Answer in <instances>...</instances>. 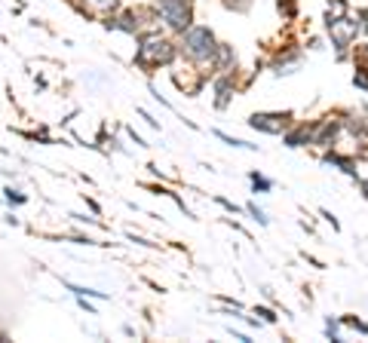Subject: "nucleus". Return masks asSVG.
<instances>
[{
  "instance_id": "7c9ffc66",
  "label": "nucleus",
  "mask_w": 368,
  "mask_h": 343,
  "mask_svg": "<svg viewBox=\"0 0 368 343\" xmlns=\"http://www.w3.org/2000/svg\"><path fill=\"white\" fill-rule=\"evenodd\" d=\"M77 304H80V309H86L89 316H96V307L89 304V297H86V295H77Z\"/></svg>"
},
{
  "instance_id": "9d476101",
  "label": "nucleus",
  "mask_w": 368,
  "mask_h": 343,
  "mask_svg": "<svg viewBox=\"0 0 368 343\" xmlns=\"http://www.w3.org/2000/svg\"><path fill=\"white\" fill-rule=\"evenodd\" d=\"M322 166H331V169H341L347 178L359 181V156L356 154H344V150L331 147V150H322Z\"/></svg>"
},
{
  "instance_id": "7ed1b4c3",
  "label": "nucleus",
  "mask_w": 368,
  "mask_h": 343,
  "mask_svg": "<svg viewBox=\"0 0 368 343\" xmlns=\"http://www.w3.org/2000/svg\"><path fill=\"white\" fill-rule=\"evenodd\" d=\"M322 25H325V34H329L331 46H334V58H338V62H350V46L362 37L356 13H347V15L325 13L322 15Z\"/></svg>"
},
{
  "instance_id": "393cba45",
  "label": "nucleus",
  "mask_w": 368,
  "mask_h": 343,
  "mask_svg": "<svg viewBox=\"0 0 368 343\" xmlns=\"http://www.w3.org/2000/svg\"><path fill=\"white\" fill-rule=\"evenodd\" d=\"M4 199L10 206H25V203H28V196L19 194V190H13V187H4Z\"/></svg>"
},
{
  "instance_id": "f3484780",
  "label": "nucleus",
  "mask_w": 368,
  "mask_h": 343,
  "mask_svg": "<svg viewBox=\"0 0 368 343\" xmlns=\"http://www.w3.org/2000/svg\"><path fill=\"white\" fill-rule=\"evenodd\" d=\"M249 181H252V190H255V194H270V190H273V181L264 178L261 172H249Z\"/></svg>"
},
{
  "instance_id": "4468645a",
  "label": "nucleus",
  "mask_w": 368,
  "mask_h": 343,
  "mask_svg": "<svg viewBox=\"0 0 368 343\" xmlns=\"http://www.w3.org/2000/svg\"><path fill=\"white\" fill-rule=\"evenodd\" d=\"M276 13L286 25H295L301 19V4L298 0H276Z\"/></svg>"
},
{
  "instance_id": "f03ea898",
  "label": "nucleus",
  "mask_w": 368,
  "mask_h": 343,
  "mask_svg": "<svg viewBox=\"0 0 368 343\" xmlns=\"http://www.w3.org/2000/svg\"><path fill=\"white\" fill-rule=\"evenodd\" d=\"M178 49H181V58H188V62H194L203 71L212 74V58L218 53V37H215V31L209 25L194 22L184 34H178Z\"/></svg>"
},
{
  "instance_id": "6e6552de",
  "label": "nucleus",
  "mask_w": 368,
  "mask_h": 343,
  "mask_svg": "<svg viewBox=\"0 0 368 343\" xmlns=\"http://www.w3.org/2000/svg\"><path fill=\"white\" fill-rule=\"evenodd\" d=\"M301 58H304L301 46L298 43H286V46L276 49L267 65H270V71L276 74V77H289V74H295L301 68Z\"/></svg>"
},
{
  "instance_id": "2eb2a0df",
  "label": "nucleus",
  "mask_w": 368,
  "mask_h": 343,
  "mask_svg": "<svg viewBox=\"0 0 368 343\" xmlns=\"http://www.w3.org/2000/svg\"><path fill=\"white\" fill-rule=\"evenodd\" d=\"M350 62H353V71H368V40L350 46Z\"/></svg>"
},
{
  "instance_id": "4be33fe9",
  "label": "nucleus",
  "mask_w": 368,
  "mask_h": 343,
  "mask_svg": "<svg viewBox=\"0 0 368 343\" xmlns=\"http://www.w3.org/2000/svg\"><path fill=\"white\" fill-rule=\"evenodd\" d=\"M325 337L334 340V343H341V319H325Z\"/></svg>"
},
{
  "instance_id": "4c0bfd02",
  "label": "nucleus",
  "mask_w": 368,
  "mask_h": 343,
  "mask_svg": "<svg viewBox=\"0 0 368 343\" xmlns=\"http://www.w3.org/2000/svg\"><path fill=\"white\" fill-rule=\"evenodd\" d=\"M0 340H10V334H6V331H0Z\"/></svg>"
},
{
  "instance_id": "c756f323",
  "label": "nucleus",
  "mask_w": 368,
  "mask_h": 343,
  "mask_svg": "<svg viewBox=\"0 0 368 343\" xmlns=\"http://www.w3.org/2000/svg\"><path fill=\"white\" fill-rule=\"evenodd\" d=\"M138 116H141V120H145V123H147V126H150V129H160V123H157V120H154V116H150V114L145 111V107H138Z\"/></svg>"
},
{
  "instance_id": "dca6fc26",
  "label": "nucleus",
  "mask_w": 368,
  "mask_h": 343,
  "mask_svg": "<svg viewBox=\"0 0 368 343\" xmlns=\"http://www.w3.org/2000/svg\"><path fill=\"white\" fill-rule=\"evenodd\" d=\"M221 6L228 13H237V15H249L255 6V0H221Z\"/></svg>"
},
{
  "instance_id": "f8f14e48",
  "label": "nucleus",
  "mask_w": 368,
  "mask_h": 343,
  "mask_svg": "<svg viewBox=\"0 0 368 343\" xmlns=\"http://www.w3.org/2000/svg\"><path fill=\"white\" fill-rule=\"evenodd\" d=\"M310 138H313V120H295L286 132H282V144L291 147V150L310 147Z\"/></svg>"
},
{
  "instance_id": "e433bc0d",
  "label": "nucleus",
  "mask_w": 368,
  "mask_h": 343,
  "mask_svg": "<svg viewBox=\"0 0 368 343\" xmlns=\"http://www.w3.org/2000/svg\"><path fill=\"white\" fill-rule=\"evenodd\" d=\"M359 190H362V196H365V203H368V178H359Z\"/></svg>"
},
{
  "instance_id": "412c9836",
  "label": "nucleus",
  "mask_w": 368,
  "mask_h": 343,
  "mask_svg": "<svg viewBox=\"0 0 368 343\" xmlns=\"http://www.w3.org/2000/svg\"><path fill=\"white\" fill-rule=\"evenodd\" d=\"M252 313H255V319H258V322H267V325H276V322H280V316H276L270 307H255Z\"/></svg>"
},
{
  "instance_id": "cd10ccee",
  "label": "nucleus",
  "mask_w": 368,
  "mask_h": 343,
  "mask_svg": "<svg viewBox=\"0 0 368 343\" xmlns=\"http://www.w3.org/2000/svg\"><path fill=\"white\" fill-rule=\"evenodd\" d=\"M353 86L368 92V71H353Z\"/></svg>"
},
{
  "instance_id": "f704fd0d",
  "label": "nucleus",
  "mask_w": 368,
  "mask_h": 343,
  "mask_svg": "<svg viewBox=\"0 0 368 343\" xmlns=\"http://www.w3.org/2000/svg\"><path fill=\"white\" fill-rule=\"evenodd\" d=\"M83 196H86V194H83ZM86 206H89V208H92V212H96V215L102 212V206H98V203H96V199H92V196H86Z\"/></svg>"
},
{
  "instance_id": "c85d7f7f",
  "label": "nucleus",
  "mask_w": 368,
  "mask_h": 343,
  "mask_svg": "<svg viewBox=\"0 0 368 343\" xmlns=\"http://www.w3.org/2000/svg\"><path fill=\"white\" fill-rule=\"evenodd\" d=\"M68 217H74V221H77V224H92V227H98V217H89V215H77V212H74V215H68Z\"/></svg>"
},
{
  "instance_id": "b1692460",
  "label": "nucleus",
  "mask_w": 368,
  "mask_h": 343,
  "mask_svg": "<svg viewBox=\"0 0 368 343\" xmlns=\"http://www.w3.org/2000/svg\"><path fill=\"white\" fill-rule=\"evenodd\" d=\"M246 212L255 217L258 224H261V227H267V224H270V217H267V212L264 208H258V203H246Z\"/></svg>"
},
{
  "instance_id": "a878e982",
  "label": "nucleus",
  "mask_w": 368,
  "mask_h": 343,
  "mask_svg": "<svg viewBox=\"0 0 368 343\" xmlns=\"http://www.w3.org/2000/svg\"><path fill=\"white\" fill-rule=\"evenodd\" d=\"M215 206H221V208H224V212H228L230 217H233V215H239V212H242V208H239L237 203H230V199H224V196H215Z\"/></svg>"
},
{
  "instance_id": "aec40b11",
  "label": "nucleus",
  "mask_w": 368,
  "mask_h": 343,
  "mask_svg": "<svg viewBox=\"0 0 368 343\" xmlns=\"http://www.w3.org/2000/svg\"><path fill=\"white\" fill-rule=\"evenodd\" d=\"M341 325H347V328H353V331H359V334H368V322H362V319H359V316H353V313L341 316Z\"/></svg>"
},
{
  "instance_id": "f257e3e1",
  "label": "nucleus",
  "mask_w": 368,
  "mask_h": 343,
  "mask_svg": "<svg viewBox=\"0 0 368 343\" xmlns=\"http://www.w3.org/2000/svg\"><path fill=\"white\" fill-rule=\"evenodd\" d=\"M178 58H181V49H178V37L175 34H163L160 28H154V31H141L136 37L132 65L145 77H154L160 68H172Z\"/></svg>"
},
{
  "instance_id": "ddd939ff",
  "label": "nucleus",
  "mask_w": 368,
  "mask_h": 343,
  "mask_svg": "<svg viewBox=\"0 0 368 343\" xmlns=\"http://www.w3.org/2000/svg\"><path fill=\"white\" fill-rule=\"evenodd\" d=\"M233 68H237V49H233V43L218 40V53L212 58V74H228Z\"/></svg>"
},
{
  "instance_id": "473e14b6",
  "label": "nucleus",
  "mask_w": 368,
  "mask_h": 343,
  "mask_svg": "<svg viewBox=\"0 0 368 343\" xmlns=\"http://www.w3.org/2000/svg\"><path fill=\"white\" fill-rule=\"evenodd\" d=\"M322 217H325V221L331 224V230H341V221H338V217H334L331 212H325V208H322Z\"/></svg>"
},
{
  "instance_id": "bb28decb",
  "label": "nucleus",
  "mask_w": 368,
  "mask_h": 343,
  "mask_svg": "<svg viewBox=\"0 0 368 343\" xmlns=\"http://www.w3.org/2000/svg\"><path fill=\"white\" fill-rule=\"evenodd\" d=\"M356 19H359V31H362V37H368V6H359Z\"/></svg>"
},
{
  "instance_id": "39448f33",
  "label": "nucleus",
  "mask_w": 368,
  "mask_h": 343,
  "mask_svg": "<svg viewBox=\"0 0 368 343\" xmlns=\"http://www.w3.org/2000/svg\"><path fill=\"white\" fill-rule=\"evenodd\" d=\"M169 80H172V86L184 92V95H199V92L206 89V83H209V71H203L199 65L194 62H188V58H178V62L169 68Z\"/></svg>"
},
{
  "instance_id": "1a4fd4ad",
  "label": "nucleus",
  "mask_w": 368,
  "mask_h": 343,
  "mask_svg": "<svg viewBox=\"0 0 368 343\" xmlns=\"http://www.w3.org/2000/svg\"><path fill=\"white\" fill-rule=\"evenodd\" d=\"M341 126H344V135H350L356 144H365L368 141V114L356 111V107H341Z\"/></svg>"
},
{
  "instance_id": "2f4dec72",
  "label": "nucleus",
  "mask_w": 368,
  "mask_h": 343,
  "mask_svg": "<svg viewBox=\"0 0 368 343\" xmlns=\"http://www.w3.org/2000/svg\"><path fill=\"white\" fill-rule=\"evenodd\" d=\"M129 138H132V144H136V147H147V141L141 138V135H138L136 129H129Z\"/></svg>"
},
{
  "instance_id": "0eeeda50",
  "label": "nucleus",
  "mask_w": 368,
  "mask_h": 343,
  "mask_svg": "<svg viewBox=\"0 0 368 343\" xmlns=\"http://www.w3.org/2000/svg\"><path fill=\"white\" fill-rule=\"evenodd\" d=\"M291 123H295V114L291 111H255L249 116V126L261 135H282Z\"/></svg>"
},
{
  "instance_id": "9b49d317",
  "label": "nucleus",
  "mask_w": 368,
  "mask_h": 343,
  "mask_svg": "<svg viewBox=\"0 0 368 343\" xmlns=\"http://www.w3.org/2000/svg\"><path fill=\"white\" fill-rule=\"evenodd\" d=\"M74 10H77L80 15H86V19L102 22V19H107V15L123 10V0H80Z\"/></svg>"
},
{
  "instance_id": "72a5a7b5",
  "label": "nucleus",
  "mask_w": 368,
  "mask_h": 343,
  "mask_svg": "<svg viewBox=\"0 0 368 343\" xmlns=\"http://www.w3.org/2000/svg\"><path fill=\"white\" fill-rule=\"evenodd\" d=\"M304 46H307V49H322V40L310 34V37H307V40H304Z\"/></svg>"
},
{
  "instance_id": "58836bf2",
  "label": "nucleus",
  "mask_w": 368,
  "mask_h": 343,
  "mask_svg": "<svg viewBox=\"0 0 368 343\" xmlns=\"http://www.w3.org/2000/svg\"><path fill=\"white\" fill-rule=\"evenodd\" d=\"M147 4H157V0H147Z\"/></svg>"
},
{
  "instance_id": "c9c22d12",
  "label": "nucleus",
  "mask_w": 368,
  "mask_h": 343,
  "mask_svg": "<svg viewBox=\"0 0 368 343\" xmlns=\"http://www.w3.org/2000/svg\"><path fill=\"white\" fill-rule=\"evenodd\" d=\"M230 334H233V340H242V343H249V340H252L246 331H230Z\"/></svg>"
},
{
  "instance_id": "a211bd4d",
  "label": "nucleus",
  "mask_w": 368,
  "mask_h": 343,
  "mask_svg": "<svg viewBox=\"0 0 368 343\" xmlns=\"http://www.w3.org/2000/svg\"><path fill=\"white\" fill-rule=\"evenodd\" d=\"M212 135H215V138H221L224 144H230V147H242V150H258V144H249V141H242V138H233V135H228V132H221V129H215Z\"/></svg>"
},
{
  "instance_id": "20e7f679",
  "label": "nucleus",
  "mask_w": 368,
  "mask_h": 343,
  "mask_svg": "<svg viewBox=\"0 0 368 343\" xmlns=\"http://www.w3.org/2000/svg\"><path fill=\"white\" fill-rule=\"evenodd\" d=\"M157 15L169 34H184L197 22V4L194 0H157Z\"/></svg>"
},
{
  "instance_id": "423d86ee",
  "label": "nucleus",
  "mask_w": 368,
  "mask_h": 343,
  "mask_svg": "<svg viewBox=\"0 0 368 343\" xmlns=\"http://www.w3.org/2000/svg\"><path fill=\"white\" fill-rule=\"evenodd\" d=\"M341 135H344V126H341L338 111H334V114H322V116H316V120H313L310 147H316V150H331V147H338Z\"/></svg>"
},
{
  "instance_id": "6ab92c4d",
  "label": "nucleus",
  "mask_w": 368,
  "mask_h": 343,
  "mask_svg": "<svg viewBox=\"0 0 368 343\" xmlns=\"http://www.w3.org/2000/svg\"><path fill=\"white\" fill-rule=\"evenodd\" d=\"M65 288H68L74 297H77V295H86V297H96V300H107V295H105V291H96V288H83V285H74V282H65Z\"/></svg>"
},
{
  "instance_id": "5701e85b",
  "label": "nucleus",
  "mask_w": 368,
  "mask_h": 343,
  "mask_svg": "<svg viewBox=\"0 0 368 343\" xmlns=\"http://www.w3.org/2000/svg\"><path fill=\"white\" fill-rule=\"evenodd\" d=\"M325 13H331V15H347V13H350V0H329V4H325Z\"/></svg>"
}]
</instances>
